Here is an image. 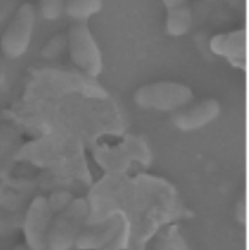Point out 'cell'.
Instances as JSON below:
<instances>
[{"instance_id":"9c48e42d","label":"cell","mask_w":249,"mask_h":250,"mask_svg":"<svg viewBox=\"0 0 249 250\" xmlns=\"http://www.w3.org/2000/svg\"><path fill=\"white\" fill-rule=\"evenodd\" d=\"M165 11V30L171 37H182L190 31L193 15L190 0H161Z\"/></svg>"},{"instance_id":"7c38bea8","label":"cell","mask_w":249,"mask_h":250,"mask_svg":"<svg viewBox=\"0 0 249 250\" xmlns=\"http://www.w3.org/2000/svg\"><path fill=\"white\" fill-rule=\"evenodd\" d=\"M66 0H40V12L47 21H55L65 11Z\"/></svg>"},{"instance_id":"277c9868","label":"cell","mask_w":249,"mask_h":250,"mask_svg":"<svg viewBox=\"0 0 249 250\" xmlns=\"http://www.w3.org/2000/svg\"><path fill=\"white\" fill-rule=\"evenodd\" d=\"M87 213L88 207L85 201L81 199L72 200L52 219L48 236V249L64 250L72 248L80 234L82 224L87 216Z\"/></svg>"},{"instance_id":"8fae6325","label":"cell","mask_w":249,"mask_h":250,"mask_svg":"<svg viewBox=\"0 0 249 250\" xmlns=\"http://www.w3.org/2000/svg\"><path fill=\"white\" fill-rule=\"evenodd\" d=\"M68 47V36L65 33H59L53 36L45 44L42 51V54L46 59H53L58 57L60 54L64 52Z\"/></svg>"},{"instance_id":"8992f818","label":"cell","mask_w":249,"mask_h":250,"mask_svg":"<svg viewBox=\"0 0 249 250\" xmlns=\"http://www.w3.org/2000/svg\"><path fill=\"white\" fill-rule=\"evenodd\" d=\"M128 226L124 222V215L122 213H116L108 220L104 221L101 227L95 228L92 230L81 233L77 236L75 244L78 249H104V245H108L115 240L116 249L117 243L121 244L126 235Z\"/></svg>"},{"instance_id":"5b68a950","label":"cell","mask_w":249,"mask_h":250,"mask_svg":"<svg viewBox=\"0 0 249 250\" xmlns=\"http://www.w3.org/2000/svg\"><path fill=\"white\" fill-rule=\"evenodd\" d=\"M53 213L47 197L40 195L31 201L23 222L24 237L29 249H48V236Z\"/></svg>"},{"instance_id":"7a4b0ae2","label":"cell","mask_w":249,"mask_h":250,"mask_svg":"<svg viewBox=\"0 0 249 250\" xmlns=\"http://www.w3.org/2000/svg\"><path fill=\"white\" fill-rule=\"evenodd\" d=\"M36 21V8L31 3L25 2L16 10L0 40L1 52L7 59H19L27 52L32 41Z\"/></svg>"},{"instance_id":"6da1fadb","label":"cell","mask_w":249,"mask_h":250,"mask_svg":"<svg viewBox=\"0 0 249 250\" xmlns=\"http://www.w3.org/2000/svg\"><path fill=\"white\" fill-rule=\"evenodd\" d=\"M134 102L140 108L147 110L178 111L193 99L190 86L180 82H154L144 84L134 93Z\"/></svg>"},{"instance_id":"ba28073f","label":"cell","mask_w":249,"mask_h":250,"mask_svg":"<svg viewBox=\"0 0 249 250\" xmlns=\"http://www.w3.org/2000/svg\"><path fill=\"white\" fill-rule=\"evenodd\" d=\"M220 102L212 97H208L194 104L188 108L180 109L172 116V123L184 132L194 131L210 124L219 117Z\"/></svg>"},{"instance_id":"52a82bcc","label":"cell","mask_w":249,"mask_h":250,"mask_svg":"<svg viewBox=\"0 0 249 250\" xmlns=\"http://www.w3.org/2000/svg\"><path fill=\"white\" fill-rule=\"evenodd\" d=\"M211 52L239 70L247 68V32L245 28L218 33L210 40Z\"/></svg>"},{"instance_id":"4fadbf2b","label":"cell","mask_w":249,"mask_h":250,"mask_svg":"<svg viewBox=\"0 0 249 250\" xmlns=\"http://www.w3.org/2000/svg\"><path fill=\"white\" fill-rule=\"evenodd\" d=\"M48 200L53 213H59L60 211L64 209L72 202L73 199L71 194L65 191H57L51 195V197L48 198Z\"/></svg>"},{"instance_id":"3957f363","label":"cell","mask_w":249,"mask_h":250,"mask_svg":"<svg viewBox=\"0 0 249 250\" xmlns=\"http://www.w3.org/2000/svg\"><path fill=\"white\" fill-rule=\"evenodd\" d=\"M68 48L73 63L90 77L102 73L100 48L86 21H76L67 33Z\"/></svg>"},{"instance_id":"30bf717a","label":"cell","mask_w":249,"mask_h":250,"mask_svg":"<svg viewBox=\"0 0 249 250\" xmlns=\"http://www.w3.org/2000/svg\"><path fill=\"white\" fill-rule=\"evenodd\" d=\"M103 7V0H66V15L75 21H87Z\"/></svg>"}]
</instances>
